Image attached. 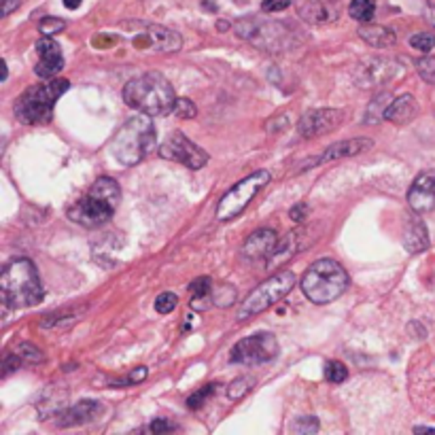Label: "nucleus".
Segmentation results:
<instances>
[{"mask_svg": "<svg viewBox=\"0 0 435 435\" xmlns=\"http://www.w3.org/2000/svg\"><path fill=\"white\" fill-rule=\"evenodd\" d=\"M408 204L419 215L435 210V170L417 176V181L408 189Z\"/></svg>", "mask_w": 435, "mask_h": 435, "instance_id": "obj_13", "label": "nucleus"}, {"mask_svg": "<svg viewBox=\"0 0 435 435\" xmlns=\"http://www.w3.org/2000/svg\"><path fill=\"white\" fill-rule=\"evenodd\" d=\"M172 429H174V425L168 423V421H163V419H155V421L149 425V431H151V434H166V431H172Z\"/></svg>", "mask_w": 435, "mask_h": 435, "instance_id": "obj_41", "label": "nucleus"}, {"mask_svg": "<svg viewBox=\"0 0 435 435\" xmlns=\"http://www.w3.org/2000/svg\"><path fill=\"white\" fill-rule=\"evenodd\" d=\"M295 287V274L285 270L274 274L272 279L264 281L257 289L249 293V297L238 306V318H251L257 316L262 312H266L268 308H272L274 304H279L285 295H289L291 289Z\"/></svg>", "mask_w": 435, "mask_h": 435, "instance_id": "obj_6", "label": "nucleus"}, {"mask_svg": "<svg viewBox=\"0 0 435 435\" xmlns=\"http://www.w3.org/2000/svg\"><path fill=\"white\" fill-rule=\"evenodd\" d=\"M36 53H38V55H62V49H60V45L53 41V36H43V38L36 43Z\"/></svg>", "mask_w": 435, "mask_h": 435, "instance_id": "obj_36", "label": "nucleus"}, {"mask_svg": "<svg viewBox=\"0 0 435 435\" xmlns=\"http://www.w3.org/2000/svg\"><path fill=\"white\" fill-rule=\"evenodd\" d=\"M417 70H419V75H421L423 81L435 83V58L423 55L421 60H417Z\"/></svg>", "mask_w": 435, "mask_h": 435, "instance_id": "obj_31", "label": "nucleus"}, {"mask_svg": "<svg viewBox=\"0 0 435 435\" xmlns=\"http://www.w3.org/2000/svg\"><path fill=\"white\" fill-rule=\"evenodd\" d=\"M66 90H70L68 79H45V83L28 87L13 107L15 117L26 126L49 124L53 117V107Z\"/></svg>", "mask_w": 435, "mask_h": 435, "instance_id": "obj_3", "label": "nucleus"}, {"mask_svg": "<svg viewBox=\"0 0 435 435\" xmlns=\"http://www.w3.org/2000/svg\"><path fill=\"white\" fill-rule=\"evenodd\" d=\"M276 245H279L276 232L264 227V230H257L255 234H251V236L247 238V242H245V247H242V255H245L247 259H251V262H255V259H268V257L272 255V251L276 249Z\"/></svg>", "mask_w": 435, "mask_h": 435, "instance_id": "obj_16", "label": "nucleus"}, {"mask_svg": "<svg viewBox=\"0 0 435 435\" xmlns=\"http://www.w3.org/2000/svg\"><path fill=\"white\" fill-rule=\"evenodd\" d=\"M410 45L417 49V51H423V53H429L435 47V34L434 32H419L410 38Z\"/></svg>", "mask_w": 435, "mask_h": 435, "instance_id": "obj_30", "label": "nucleus"}, {"mask_svg": "<svg viewBox=\"0 0 435 435\" xmlns=\"http://www.w3.org/2000/svg\"><path fill=\"white\" fill-rule=\"evenodd\" d=\"M344 122V113L335 109H318V111H308L299 122H297V132L301 139H316L323 134L333 132L340 124Z\"/></svg>", "mask_w": 435, "mask_h": 435, "instance_id": "obj_12", "label": "nucleus"}, {"mask_svg": "<svg viewBox=\"0 0 435 435\" xmlns=\"http://www.w3.org/2000/svg\"><path fill=\"white\" fill-rule=\"evenodd\" d=\"M348 289V272L333 259L314 262L301 276V291L312 304H331Z\"/></svg>", "mask_w": 435, "mask_h": 435, "instance_id": "obj_5", "label": "nucleus"}, {"mask_svg": "<svg viewBox=\"0 0 435 435\" xmlns=\"http://www.w3.org/2000/svg\"><path fill=\"white\" fill-rule=\"evenodd\" d=\"M291 4V0H264L262 2V9L266 13H279V11H285Z\"/></svg>", "mask_w": 435, "mask_h": 435, "instance_id": "obj_39", "label": "nucleus"}, {"mask_svg": "<svg viewBox=\"0 0 435 435\" xmlns=\"http://www.w3.org/2000/svg\"><path fill=\"white\" fill-rule=\"evenodd\" d=\"M291 431H293V434H316V431H318V421H316L314 417L297 419V421L291 425Z\"/></svg>", "mask_w": 435, "mask_h": 435, "instance_id": "obj_35", "label": "nucleus"}, {"mask_svg": "<svg viewBox=\"0 0 435 435\" xmlns=\"http://www.w3.org/2000/svg\"><path fill=\"white\" fill-rule=\"evenodd\" d=\"M348 13L353 19L357 21H372L374 19V13H376V2L374 0H350V6H348Z\"/></svg>", "mask_w": 435, "mask_h": 435, "instance_id": "obj_23", "label": "nucleus"}, {"mask_svg": "<svg viewBox=\"0 0 435 435\" xmlns=\"http://www.w3.org/2000/svg\"><path fill=\"white\" fill-rule=\"evenodd\" d=\"M117 206H119V204L107 200L104 195H100L98 191H94V189L90 187V193H87L83 200H79L77 204H72V206L68 208V217H70L75 223H79V225L98 227V225L107 223V221L115 215Z\"/></svg>", "mask_w": 435, "mask_h": 435, "instance_id": "obj_9", "label": "nucleus"}, {"mask_svg": "<svg viewBox=\"0 0 435 435\" xmlns=\"http://www.w3.org/2000/svg\"><path fill=\"white\" fill-rule=\"evenodd\" d=\"M81 2H83V0H64V4H66L68 9H79Z\"/></svg>", "mask_w": 435, "mask_h": 435, "instance_id": "obj_43", "label": "nucleus"}, {"mask_svg": "<svg viewBox=\"0 0 435 435\" xmlns=\"http://www.w3.org/2000/svg\"><path fill=\"white\" fill-rule=\"evenodd\" d=\"M155 141H157V134H155V126L151 122V115L143 113V115L128 119L119 128V132L113 136L111 153L119 163L136 166L153 151Z\"/></svg>", "mask_w": 435, "mask_h": 435, "instance_id": "obj_4", "label": "nucleus"}, {"mask_svg": "<svg viewBox=\"0 0 435 435\" xmlns=\"http://www.w3.org/2000/svg\"><path fill=\"white\" fill-rule=\"evenodd\" d=\"M145 378H146V367L145 365H141V367L132 370V372L128 374V378H126V380H122L117 387H132V385H141Z\"/></svg>", "mask_w": 435, "mask_h": 435, "instance_id": "obj_37", "label": "nucleus"}, {"mask_svg": "<svg viewBox=\"0 0 435 435\" xmlns=\"http://www.w3.org/2000/svg\"><path fill=\"white\" fill-rule=\"evenodd\" d=\"M104 412V406L96 399H83L62 412H58V427H79L98 421V417Z\"/></svg>", "mask_w": 435, "mask_h": 435, "instance_id": "obj_14", "label": "nucleus"}, {"mask_svg": "<svg viewBox=\"0 0 435 435\" xmlns=\"http://www.w3.org/2000/svg\"><path fill=\"white\" fill-rule=\"evenodd\" d=\"M172 113H174L178 119H193V117L198 115V109H195V104H193L191 100H187V98H176Z\"/></svg>", "mask_w": 435, "mask_h": 435, "instance_id": "obj_29", "label": "nucleus"}, {"mask_svg": "<svg viewBox=\"0 0 435 435\" xmlns=\"http://www.w3.org/2000/svg\"><path fill=\"white\" fill-rule=\"evenodd\" d=\"M19 4H21V0H2V15L6 17V15L13 13Z\"/></svg>", "mask_w": 435, "mask_h": 435, "instance_id": "obj_42", "label": "nucleus"}, {"mask_svg": "<svg viewBox=\"0 0 435 435\" xmlns=\"http://www.w3.org/2000/svg\"><path fill=\"white\" fill-rule=\"evenodd\" d=\"M414 431H417V434H435L434 427H417Z\"/></svg>", "mask_w": 435, "mask_h": 435, "instance_id": "obj_44", "label": "nucleus"}, {"mask_svg": "<svg viewBox=\"0 0 435 435\" xmlns=\"http://www.w3.org/2000/svg\"><path fill=\"white\" fill-rule=\"evenodd\" d=\"M417 113H419V104H417L414 96L404 94V96H397L391 100V104L385 111V119L395 124V126H404V124L412 122L417 117Z\"/></svg>", "mask_w": 435, "mask_h": 435, "instance_id": "obj_17", "label": "nucleus"}, {"mask_svg": "<svg viewBox=\"0 0 435 435\" xmlns=\"http://www.w3.org/2000/svg\"><path fill=\"white\" fill-rule=\"evenodd\" d=\"M297 251H299V240H297V234L293 232L289 236H285L283 240H279L276 249H274L272 255L266 259V264H268L270 270H272V268H281V266H285V264L289 262Z\"/></svg>", "mask_w": 435, "mask_h": 435, "instance_id": "obj_18", "label": "nucleus"}, {"mask_svg": "<svg viewBox=\"0 0 435 435\" xmlns=\"http://www.w3.org/2000/svg\"><path fill=\"white\" fill-rule=\"evenodd\" d=\"M272 181V174L268 170H257L253 174H249L247 178H242L240 183H236L219 202L217 206V219L219 221H232L238 215L245 213V208L253 202V198Z\"/></svg>", "mask_w": 435, "mask_h": 435, "instance_id": "obj_7", "label": "nucleus"}, {"mask_svg": "<svg viewBox=\"0 0 435 435\" xmlns=\"http://www.w3.org/2000/svg\"><path fill=\"white\" fill-rule=\"evenodd\" d=\"M15 353L28 363H41L43 361V353L34 344H28V342H21L19 346H15Z\"/></svg>", "mask_w": 435, "mask_h": 435, "instance_id": "obj_33", "label": "nucleus"}, {"mask_svg": "<svg viewBox=\"0 0 435 435\" xmlns=\"http://www.w3.org/2000/svg\"><path fill=\"white\" fill-rule=\"evenodd\" d=\"M295 6H297L299 17L306 19V21H310V23H321V21H325V17H327L325 6H323L318 0H297Z\"/></svg>", "mask_w": 435, "mask_h": 435, "instance_id": "obj_22", "label": "nucleus"}, {"mask_svg": "<svg viewBox=\"0 0 435 435\" xmlns=\"http://www.w3.org/2000/svg\"><path fill=\"white\" fill-rule=\"evenodd\" d=\"M391 104V96L389 94H380L372 100V104L367 107V115H365V124H378L380 119H385V111Z\"/></svg>", "mask_w": 435, "mask_h": 435, "instance_id": "obj_24", "label": "nucleus"}, {"mask_svg": "<svg viewBox=\"0 0 435 435\" xmlns=\"http://www.w3.org/2000/svg\"><path fill=\"white\" fill-rule=\"evenodd\" d=\"M176 304H178V297H176L174 293L166 291V293H159V295H157V299H155V310H157L159 314H170V312L176 308Z\"/></svg>", "mask_w": 435, "mask_h": 435, "instance_id": "obj_32", "label": "nucleus"}, {"mask_svg": "<svg viewBox=\"0 0 435 435\" xmlns=\"http://www.w3.org/2000/svg\"><path fill=\"white\" fill-rule=\"evenodd\" d=\"M359 36H361L367 45L378 47V49L391 47V45L397 43L395 32H393L391 28H385V26H363V28H359Z\"/></svg>", "mask_w": 435, "mask_h": 435, "instance_id": "obj_19", "label": "nucleus"}, {"mask_svg": "<svg viewBox=\"0 0 435 435\" xmlns=\"http://www.w3.org/2000/svg\"><path fill=\"white\" fill-rule=\"evenodd\" d=\"M213 391H215V382H210V385L202 387L200 391H195L193 395H189V397H187V402H185V404H187V408H189V410H198V408H200V406H202V404H204V402H206V399L213 395Z\"/></svg>", "mask_w": 435, "mask_h": 435, "instance_id": "obj_34", "label": "nucleus"}, {"mask_svg": "<svg viewBox=\"0 0 435 435\" xmlns=\"http://www.w3.org/2000/svg\"><path fill=\"white\" fill-rule=\"evenodd\" d=\"M134 49H143V51H159V53H174L181 49L183 45V36L170 28L163 26H155L149 23L145 28H141V32L132 38Z\"/></svg>", "mask_w": 435, "mask_h": 435, "instance_id": "obj_11", "label": "nucleus"}, {"mask_svg": "<svg viewBox=\"0 0 435 435\" xmlns=\"http://www.w3.org/2000/svg\"><path fill=\"white\" fill-rule=\"evenodd\" d=\"M325 378L333 385H342L348 378V367L342 361H327L325 365Z\"/></svg>", "mask_w": 435, "mask_h": 435, "instance_id": "obj_27", "label": "nucleus"}, {"mask_svg": "<svg viewBox=\"0 0 435 435\" xmlns=\"http://www.w3.org/2000/svg\"><path fill=\"white\" fill-rule=\"evenodd\" d=\"M404 245L410 253H423L425 249H429V236H427V227L417 219L408 225L406 236H404Z\"/></svg>", "mask_w": 435, "mask_h": 435, "instance_id": "obj_20", "label": "nucleus"}, {"mask_svg": "<svg viewBox=\"0 0 435 435\" xmlns=\"http://www.w3.org/2000/svg\"><path fill=\"white\" fill-rule=\"evenodd\" d=\"M159 155L163 159L178 161L181 166L191 168V170L204 168L210 159L204 149H200L193 141H189L183 132H174L163 145L159 146Z\"/></svg>", "mask_w": 435, "mask_h": 435, "instance_id": "obj_10", "label": "nucleus"}, {"mask_svg": "<svg viewBox=\"0 0 435 435\" xmlns=\"http://www.w3.org/2000/svg\"><path fill=\"white\" fill-rule=\"evenodd\" d=\"M279 355V342L272 333L259 331L255 335L242 338L230 353V361L238 365H262Z\"/></svg>", "mask_w": 435, "mask_h": 435, "instance_id": "obj_8", "label": "nucleus"}, {"mask_svg": "<svg viewBox=\"0 0 435 435\" xmlns=\"http://www.w3.org/2000/svg\"><path fill=\"white\" fill-rule=\"evenodd\" d=\"M255 387V380L251 376H242V378H236L230 387H227V397L230 399H242L251 389Z\"/></svg>", "mask_w": 435, "mask_h": 435, "instance_id": "obj_26", "label": "nucleus"}, {"mask_svg": "<svg viewBox=\"0 0 435 435\" xmlns=\"http://www.w3.org/2000/svg\"><path fill=\"white\" fill-rule=\"evenodd\" d=\"M66 28V21L60 19V17H43L41 23H38V30L43 32V36H53V34H60L62 30Z\"/></svg>", "mask_w": 435, "mask_h": 435, "instance_id": "obj_28", "label": "nucleus"}, {"mask_svg": "<svg viewBox=\"0 0 435 435\" xmlns=\"http://www.w3.org/2000/svg\"><path fill=\"white\" fill-rule=\"evenodd\" d=\"M308 210H310L308 204H304V202H301V204H295L289 210V217L295 223H304V221L308 219Z\"/></svg>", "mask_w": 435, "mask_h": 435, "instance_id": "obj_40", "label": "nucleus"}, {"mask_svg": "<svg viewBox=\"0 0 435 435\" xmlns=\"http://www.w3.org/2000/svg\"><path fill=\"white\" fill-rule=\"evenodd\" d=\"M374 146L372 139H350V141H342V143H335V145L327 146V151L323 155H316V157H310L308 161H304V168H312L323 161H335V159H344V157H355L359 153H365Z\"/></svg>", "mask_w": 435, "mask_h": 435, "instance_id": "obj_15", "label": "nucleus"}, {"mask_svg": "<svg viewBox=\"0 0 435 435\" xmlns=\"http://www.w3.org/2000/svg\"><path fill=\"white\" fill-rule=\"evenodd\" d=\"M62 68H64V55H38L34 72L41 79H53Z\"/></svg>", "mask_w": 435, "mask_h": 435, "instance_id": "obj_21", "label": "nucleus"}, {"mask_svg": "<svg viewBox=\"0 0 435 435\" xmlns=\"http://www.w3.org/2000/svg\"><path fill=\"white\" fill-rule=\"evenodd\" d=\"M2 299L11 308H30L43 299V285L36 272V266L21 257L4 266L0 276Z\"/></svg>", "mask_w": 435, "mask_h": 435, "instance_id": "obj_2", "label": "nucleus"}, {"mask_svg": "<svg viewBox=\"0 0 435 435\" xmlns=\"http://www.w3.org/2000/svg\"><path fill=\"white\" fill-rule=\"evenodd\" d=\"M124 102L139 113L159 117V115H168L174 109L176 94L170 81L161 72H145L126 83Z\"/></svg>", "mask_w": 435, "mask_h": 435, "instance_id": "obj_1", "label": "nucleus"}, {"mask_svg": "<svg viewBox=\"0 0 435 435\" xmlns=\"http://www.w3.org/2000/svg\"><path fill=\"white\" fill-rule=\"evenodd\" d=\"M213 306H221V308H227L236 301V289L227 283H221V287H213Z\"/></svg>", "mask_w": 435, "mask_h": 435, "instance_id": "obj_25", "label": "nucleus"}, {"mask_svg": "<svg viewBox=\"0 0 435 435\" xmlns=\"http://www.w3.org/2000/svg\"><path fill=\"white\" fill-rule=\"evenodd\" d=\"M21 361H23V359H21V357H19L17 353H13V355H6V357H4V363H2V367H4V370H2V376L6 378L9 374H13L15 370H19Z\"/></svg>", "mask_w": 435, "mask_h": 435, "instance_id": "obj_38", "label": "nucleus"}]
</instances>
